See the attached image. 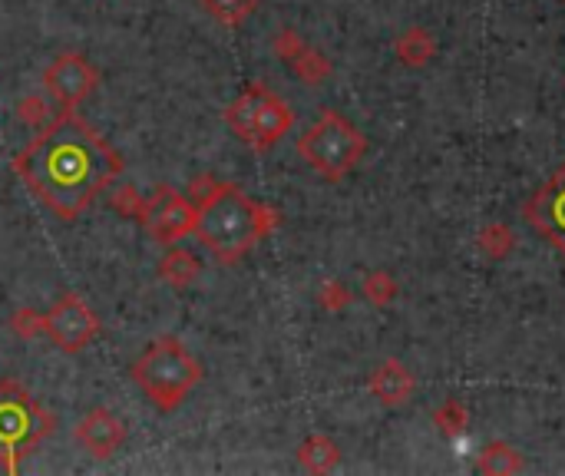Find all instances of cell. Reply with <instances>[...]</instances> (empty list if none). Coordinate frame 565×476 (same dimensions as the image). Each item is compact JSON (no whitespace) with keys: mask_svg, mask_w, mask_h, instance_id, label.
Here are the masks:
<instances>
[{"mask_svg":"<svg viewBox=\"0 0 565 476\" xmlns=\"http://www.w3.org/2000/svg\"><path fill=\"white\" fill-rule=\"evenodd\" d=\"M17 176L63 222H73L119 176L123 162L70 110L47 123L14 159Z\"/></svg>","mask_w":565,"mask_h":476,"instance_id":"cell-1","label":"cell"},{"mask_svg":"<svg viewBox=\"0 0 565 476\" xmlns=\"http://www.w3.org/2000/svg\"><path fill=\"white\" fill-rule=\"evenodd\" d=\"M278 225V212L248 199L238 186H215L199 205L195 235L222 265H235Z\"/></svg>","mask_w":565,"mask_h":476,"instance_id":"cell-2","label":"cell"},{"mask_svg":"<svg viewBox=\"0 0 565 476\" xmlns=\"http://www.w3.org/2000/svg\"><path fill=\"white\" fill-rule=\"evenodd\" d=\"M133 381L159 410H176L202 381V364L179 338H159L139 354Z\"/></svg>","mask_w":565,"mask_h":476,"instance_id":"cell-3","label":"cell"},{"mask_svg":"<svg viewBox=\"0 0 565 476\" xmlns=\"http://www.w3.org/2000/svg\"><path fill=\"white\" fill-rule=\"evenodd\" d=\"M298 153L318 176H324L328 182H341L364 159L367 139L351 119H344L334 110H324L304 129V136L298 139Z\"/></svg>","mask_w":565,"mask_h":476,"instance_id":"cell-4","label":"cell"},{"mask_svg":"<svg viewBox=\"0 0 565 476\" xmlns=\"http://www.w3.org/2000/svg\"><path fill=\"white\" fill-rule=\"evenodd\" d=\"M57 430V417L17 381H0V467L14 473L20 457Z\"/></svg>","mask_w":565,"mask_h":476,"instance_id":"cell-5","label":"cell"},{"mask_svg":"<svg viewBox=\"0 0 565 476\" xmlns=\"http://www.w3.org/2000/svg\"><path fill=\"white\" fill-rule=\"evenodd\" d=\"M43 331L50 334V341L60 351L76 354L83 348H90L93 338L100 334V318L96 311L86 305L80 295H63L47 315H43Z\"/></svg>","mask_w":565,"mask_h":476,"instance_id":"cell-6","label":"cell"},{"mask_svg":"<svg viewBox=\"0 0 565 476\" xmlns=\"http://www.w3.org/2000/svg\"><path fill=\"white\" fill-rule=\"evenodd\" d=\"M96 83H100V73H96V67L83 53H60V57L43 70V86H47V93L63 110L80 106L86 96L96 90Z\"/></svg>","mask_w":565,"mask_h":476,"instance_id":"cell-7","label":"cell"},{"mask_svg":"<svg viewBox=\"0 0 565 476\" xmlns=\"http://www.w3.org/2000/svg\"><path fill=\"white\" fill-rule=\"evenodd\" d=\"M523 215L532 229L565 255V162L552 172V179L546 186H539L532 192Z\"/></svg>","mask_w":565,"mask_h":476,"instance_id":"cell-8","label":"cell"},{"mask_svg":"<svg viewBox=\"0 0 565 476\" xmlns=\"http://www.w3.org/2000/svg\"><path fill=\"white\" fill-rule=\"evenodd\" d=\"M195 219H199V205L176 196V192H162V199L156 196L143 212V222L149 225L152 238L162 245H172L195 232Z\"/></svg>","mask_w":565,"mask_h":476,"instance_id":"cell-9","label":"cell"},{"mask_svg":"<svg viewBox=\"0 0 565 476\" xmlns=\"http://www.w3.org/2000/svg\"><path fill=\"white\" fill-rule=\"evenodd\" d=\"M73 440L80 443V447L90 453L93 460H110L113 453L123 447L126 424L113 414V410L96 407V410H90V414L80 420V424H76Z\"/></svg>","mask_w":565,"mask_h":476,"instance_id":"cell-10","label":"cell"},{"mask_svg":"<svg viewBox=\"0 0 565 476\" xmlns=\"http://www.w3.org/2000/svg\"><path fill=\"white\" fill-rule=\"evenodd\" d=\"M295 126V113L291 106L281 100L278 93L265 90L262 103H258V113H255V123H252V136H248V146L255 153H265V149L278 146L281 139L288 136V129Z\"/></svg>","mask_w":565,"mask_h":476,"instance_id":"cell-11","label":"cell"},{"mask_svg":"<svg viewBox=\"0 0 565 476\" xmlns=\"http://www.w3.org/2000/svg\"><path fill=\"white\" fill-rule=\"evenodd\" d=\"M275 50H278V57L285 60L308 86H321L331 77V60L314 47H308L295 30H281L278 40H275Z\"/></svg>","mask_w":565,"mask_h":476,"instance_id":"cell-12","label":"cell"},{"mask_svg":"<svg viewBox=\"0 0 565 476\" xmlns=\"http://www.w3.org/2000/svg\"><path fill=\"white\" fill-rule=\"evenodd\" d=\"M367 391H371L384 407H400V404H407L410 394L417 391V381H414V374H410V367L404 361L390 357V361L374 367L371 381H367Z\"/></svg>","mask_w":565,"mask_h":476,"instance_id":"cell-13","label":"cell"},{"mask_svg":"<svg viewBox=\"0 0 565 476\" xmlns=\"http://www.w3.org/2000/svg\"><path fill=\"white\" fill-rule=\"evenodd\" d=\"M397 60L410 70H423L427 63L437 57V37L427 27H407L404 34L394 40Z\"/></svg>","mask_w":565,"mask_h":476,"instance_id":"cell-14","label":"cell"},{"mask_svg":"<svg viewBox=\"0 0 565 476\" xmlns=\"http://www.w3.org/2000/svg\"><path fill=\"white\" fill-rule=\"evenodd\" d=\"M265 90H268L265 83H252V86H245V90L238 93L232 103H228L225 123H228V129H232L238 139H242V143H248V136H252V123H255L258 103H262Z\"/></svg>","mask_w":565,"mask_h":476,"instance_id":"cell-15","label":"cell"},{"mask_svg":"<svg viewBox=\"0 0 565 476\" xmlns=\"http://www.w3.org/2000/svg\"><path fill=\"white\" fill-rule=\"evenodd\" d=\"M526 470V460L513 443L506 440H496L490 447H483V453L476 457V473H490V476H513V473H523Z\"/></svg>","mask_w":565,"mask_h":476,"instance_id":"cell-16","label":"cell"},{"mask_svg":"<svg viewBox=\"0 0 565 476\" xmlns=\"http://www.w3.org/2000/svg\"><path fill=\"white\" fill-rule=\"evenodd\" d=\"M298 463L308 473H331L341 463V447L331 437L324 434H311L308 440L298 447Z\"/></svg>","mask_w":565,"mask_h":476,"instance_id":"cell-17","label":"cell"},{"mask_svg":"<svg viewBox=\"0 0 565 476\" xmlns=\"http://www.w3.org/2000/svg\"><path fill=\"white\" fill-rule=\"evenodd\" d=\"M199 272H202L199 258H195L192 252H186V248H172V252L159 262V278L169 281L172 288L192 285V281L199 278Z\"/></svg>","mask_w":565,"mask_h":476,"instance_id":"cell-18","label":"cell"},{"mask_svg":"<svg viewBox=\"0 0 565 476\" xmlns=\"http://www.w3.org/2000/svg\"><path fill=\"white\" fill-rule=\"evenodd\" d=\"M476 245H480V252L490 258V262H503V258L513 255L516 235H513V229H509V225L490 222L486 229H480V235H476Z\"/></svg>","mask_w":565,"mask_h":476,"instance_id":"cell-19","label":"cell"},{"mask_svg":"<svg viewBox=\"0 0 565 476\" xmlns=\"http://www.w3.org/2000/svg\"><path fill=\"white\" fill-rule=\"evenodd\" d=\"M466 424H470V410H466L460 400H443V404L433 410V427L450 440L463 437Z\"/></svg>","mask_w":565,"mask_h":476,"instance_id":"cell-20","label":"cell"},{"mask_svg":"<svg viewBox=\"0 0 565 476\" xmlns=\"http://www.w3.org/2000/svg\"><path fill=\"white\" fill-rule=\"evenodd\" d=\"M202 7L209 10L219 24L238 27V24H245V20L255 14L258 0H202Z\"/></svg>","mask_w":565,"mask_h":476,"instance_id":"cell-21","label":"cell"},{"mask_svg":"<svg viewBox=\"0 0 565 476\" xmlns=\"http://www.w3.org/2000/svg\"><path fill=\"white\" fill-rule=\"evenodd\" d=\"M361 291H364V298L371 301L374 308H387V305H394V298L400 295V288H397L394 275L384 272V268H380V272L364 275V285H361Z\"/></svg>","mask_w":565,"mask_h":476,"instance_id":"cell-22","label":"cell"},{"mask_svg":"<svg viewBox=\"0 0 565 476\" xmlns=\"http://www.w3.org/2000/svg\"><path fill=\"white\" fill-rule=\"evenodd\" d=\"M318 301H321L324 311H344L347 305H351V291H347L341 281H328V285H321Z\"/></svg>","mask_w":565,"mask_h":476,"instance_id":"cell-23","label":"cell"},{"mask_svg":"<svg viewBox=\"0 0 565 476\" xmlns=\"http://www.w3.org/2000/svg\"><path fill=\"white\" fill-rule=\"evenodd\" d=\"M14 328L20 331V334H37V331H43V318L37 315V311H17V315H14Z\"/></svg>","mask_w":565,"mask_h":476,"instance_id":"cell-24","label":"cell"}]
</instances>
